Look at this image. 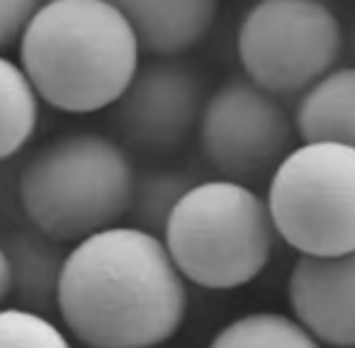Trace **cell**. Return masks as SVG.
<instances>
[{"label":"cell","mask_w":355,"mask_h":348,"mask_svg":"<svg viewBox=\"0 0 355 348\" xmlns=\"http://www.w3.org/2000/svg\"><path fill=\"white\" fill-rule=\"evenodd\" d=\"M42 3H44V0H42Z\"/></svg>","instance_id":"obj_19"},{"label":"cell","mask_w":355,"mask_h":348,"mask_svg":"<svg viewBox=\"0 0 355 348\" xmlns=\"http://www.w3.org/2000/svg\"><path fill=\"white\" fill-rule=\"evenodd\" d=\"M20 66L59 113L110 110L141 66V44L110 0H44L27 25Z\"/></svg>","instance_id":"obj_2"},{"label":"cell","mask_w":355,"mask_h":348,"mask_svg":"<svg viewBox=\"0 0 355 348\" xmlns=\"http://www.w3.org/2000/svg\"><path fill=\"white\" fill-rule=\"evenodd\" d=\"M188 314V280L158 234L114 224L66 254L59 317L85 348H156Z\"/></svg>","instance_id":"obj_1"},{"label":"cell","mask_w":355,"mask_h":348,"mask_svg":"<svg viewBox=\"0 0 355 348\" xmlns=\"http://www.w3.org/2000/svg\"><path fill=\"white\" fill-rule=\"evenodd\" d=\"M292 317L319 343L355 348V251L300 254L287 278Z\"/></svg>","instance_id":"obj_9"},{"label":"cell","mask_w":355,"mask_h":348,"mask_svg":"<svg viewBox=\"0 0 355 348\" xmlns=\"http://www.w3.org/2000/svg\"><path fill=\"white\" fill-rule=\"evenodd\" d=\"M161 239L188 283L236 290L270 263L277 229L266 197L246 183L214 178L185 192Z\"/></svg>","instance_id":"obj_4"},{"label":"cell","mask_w":355,"mask_h":348,"mask_svg":"<svg viewBox=\"0 0 355 348\" xmlns=\"http://www.w3.org/2000/svg\"><path fill=\"white\" fill-rule=\"evenodd\" d=\"M202 78L178 59L148 56L122 98L112 105V127L124 149L171 154L183 147L200 124L205 108Z\"/></svg>","instance_id":"obj_8"},{"label":"cell","mask_w":355,"mask_h":348,"mask_svg":"<svg viewBox=\"0 0 355 348\" xmlns=\"http://www.w3.org/2000/svg\"><path fill=\"white\" fill-rule=\"evenodd\" d=\"M134 183L132 158L117 139L71 132L25 163L17 195L32 226L61 244H78L129 217Z\"/></svg>","instance_id":"obj_3"},{"label":"cell","mask_w":355,"mask_h":348,"mask_svg":"<svg viewBox=\"0 0 355 348\" xmlns=\"http://www.w3.org/2000/svg\"><path fill=\"white\" fill-rule=\"evenodd\" d=\"M12 270V297L22 309L37 314L59 312V285L66 254L61 241L46 236L37 226L12 231L3 241Z\"/></svg>","instance_id":"obj_11"},{"label":"cell","mask_w":355,"mask_h":348,"mask_svg":"<svg viewBox=\"0 0 355 348\" xmlns=\"http://www.w3.org/2000/svg\"><path fill=\"white\" fill-rule=\"evenodd\" d=\"M0 348H71L56 324L22 307L0 309Z\"/></svg>","instance_id":"obj_16"},{"label":"cell","mask_w":355,"mask_h":348,"mask_svg":"<svg viewBox=\"0 0 355 348\" xmlns=\"http://www.w3.org/2000/svg\"><path fill=\"white\" fill-rule=\"evenodd\" d=\"M209 348H321V343L295 317L253 312L219 329Z\"/></svg>","instance_id":"obj_14"},{"label":"cell","mask_w":355,"mask_h":348,"mask_svg":"<svg viewBox=\"0 0 355 348\" xmlns=\"http://www.w3.org/2000/svg\"><path fill=\"white\" fill-rule=\"evenodd\" d=\"M8 297H12V270L8 251L3 246V241H0V309L8 302Z\"/></svg>","instance_id":"obj_18"},{"label":"cell","mask_w":355,"mask_h":348,"mask_svg":"<svg viewBox=\"0 0 355 348\" xmlns=\"http://www.w3.org/2000/svg\"><path fill=\"white\" fill-rule=\"evenodd\" d=\"M129 20L146 56L178 59L212 32L222 0H110Z\"/></svg>","instance_id":"obj_10"},{"label":"cell","mask_w":355,"mask_h":348,"mask_svg":"<svg viewBox=\"0 0 355 348\" xmlns=\"http://www.w3.org/2000/svg\"><path fill=\"white\" fill-rule=\"evenodd\" d=\"M42 0H0V54L20 44Z\"/></svg>","instance_id":"obj_17"},{"label":"cell","mask_w":355,"mask_h":348,"mask_svg":"<svg viewBox=\"0 0 355 348\" xmlns=\"http://www.w3.org/2000/svg\"><path fill=\"white\" fill-rule=\"evenodd\" d=\"M195 183L190 181L188 173L173 171V168L144 173L134 183L132 210H129L134 226H141V229L161 236L168 224V217L173 215L175 205L183 200V195Z\"/></svg>","instance_id":"obj_15"},{"label":"cell","mask_w":355,"mask_h":348,"mask_svg":"<svg viewBox=\"0 0 355 348\" xmlns=\"http://www.w3.org/2000/svg\"><path fill=\"white\" fill-rule=\"evenodd\" d=\"M198 132L209 166L222 178L246 183L280 166L295 149L297 127L277 95L243 76L205 100Z\"/></svg>","instance_id":"obj_7"},{"label":"cell","mask_w":355,"mask_h":348,"mask_svg":"<svg viewBox=\"0 0 355 348\" xmlns=\"http://www.w3.org/2000/svg\"><path fill=\"white\" fill-rule=\"evenodd\" d=\"M42 98L20 61L0 54V161H8L35 137Z\"/></svg>","instance_id":"obj_13"},{"label":"cell","mask_w":355,"mask_h":348,"mask_svg":"<svg viewBox=\"0 0 355 348\" xmlns=\"http://www.w3.org/2000/svg\"><path fill=\"white\" fill-rule=\"evenodd\" d=\"M266 200L277 236L297 254L355 251V149L302 142L272 171Z\"/></svg>","instance_id":"obj_5"},{"label":"cell","mask_w":355,"mask_h":348,"mask_svg":"<svg viewBox=\"0 0 355 348\" xmlns=\"http://www.w3.org/2000/svg\"><path fill=\"white\" fill-rule=\"evenodd\" d=\"M343 27L324 0H258L236 32L243 76L272 95H297L336 66Z\"/></svg>","instance_id":"obj_6"},{"label":"cell","mask_w":355,"mask_h":348,"mask_svg":"<svg viewBox=\"0 0 355 348\" xmlns=\"http://www.w3.org/2000/svg\"><path fill=\"white\" fill-rule=\"evenodd\" d=\"M156 348H158V346H156Z\"/></svg>","instance_id":"obj_20"},{"label":"cell","mask_w":355,"mask_h":348,"mask_svg":"<svg viewBox=\"0 0 355 348\" xmlns=\"http://www.w3.org/2000/svg\"><path fill=\"white\" fill-rule=\"evenodd\" d=\"M295 127L302 142H336L355 149V66L331 69L302 93Z\"/></svg>","instance_id":"obj_12"}]
</instances>
